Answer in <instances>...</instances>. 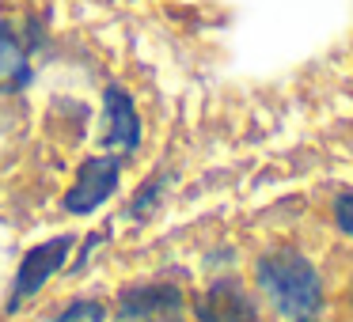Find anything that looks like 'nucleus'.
I'll list each match as a JSON object with an SVG mask.
<instances>
[{"mask_svg":"<svg viewBox=\"0 0 353 322\" xmlns=\"http://www.w3.org/2000/svg\"><path fill=\"white\" fill-rule=\"evenodd\" d=\"M259 296L281 322H323L327 314V284L315 261L296 246H274L254 261Z\"/></svg>","mask_w":353,"mask_h":322,"instance_id":"obj_1","label":"nucleus"},{"mask_svg":"<svg viewBox=\"0 0 353 322\" xmlns=\"http://www.w3.org/2000/svg\"><path fill=\"white\" fill-rule=\"evenodd\" d=\"M198 322H259V299L239 277H216L194 299Z\"/></svg>","mask_w":353,"mask_h":322,"instance_id":"obj_2","label":"nucleus"},{"mask_svg":"<svg viewBox=\"0 0 353 322\" xmlns=\"http://www.w3.org/2000/svg\"><path fill=\"white\" fill-rule=\"evenodd\" d=\"M118 178H122V160H114V155H92V160H84L69 186V193H65V208L72 216L95 213L118 190Z\"/></svg>","mask_w":353,"mask_h":322,"instance_id":"obj_3","label":"nucleus"},{"mask_svg":"<svg viewBox=\"0 0 353 322\" xmlns=\"http://www.w3.org/2000/svg\"><path fill=\"white\" fill-rule=\"evenodd\" d=\"M69 250H72V235H54V239H46V243L31 246V250L23 254V261H19L16 284H12V307L31 299L34 292H42V284L69 261Z\"/></svg>","mask_w":353,"mask_h":322,"instance_id":"obj_4","label":"nucleus"},{"mask_svg":"<svg viewBox=\"0 0 353 322\" xmlns=\"http://www.w3.org/2000/svg\"><path fill=\"white\" fill-rule=\"evenodd\" d=\"M183 311V292L175 284H141L118 296V322H160Z\"/></svg>","mask_w":353,"mask_h":322,"instance_id":"obj_5","label":"nucleus"},{"mask_svg":"<svg viewBox=\"0 0 353 322\" xmlns=\"http://www.w3.org/2000/svg\"><path fill=\"white\" fill-rule=\"evenodd\" d=\"M103 118H107V148L118 152H137L141 144V118H137V103L130 92H122L118 84L107 87L103 95Z\"/></svg>","mask_w":353,"mask_h":322,"instance_id":"obj_6","label":"nucleus"},{"mask_svg":"<svg viewBox=\"0 0 353 322\" xmlns=\"http://www.w3.org/2000/svg\"><path fill=\"white\" fill-rule=\"evenodd\" d=\"M31 80V61L19 42V34L8 23H0V92H19Z\"/></svg>","mask_w":353,"mask_h":322,"instance_id":"obj_7","label":"nucleus"},{"mask_svg":"<svg viewBox=\"0 0 353 322\" xmlns=\"http://www.w3.org/2000/svg\"><path fill=\"white\" fill-rule=\"evenodd\" d=\"M330 224H334V231L353 246V190H338L334 197H330Z\"/></svg>","mask_w":353,"mask_h":322,"instance_id":"obj_8","label":"nucleus"},{"mask_svg":"<svg viewBox=\"0 0 353 322\" xmlns=\"http://www.w3.org/2000/svg\"><path fill=\"white\" fill-rule=\"evenodd\" d=\"M103 319H107L103 303H92V299H77V303H72L69 311H61L54 322H103Z\"/></svg>","mask_w":353,"mask_h":322,"instance_id":"obj_9","label":"nucleus"},{"mask_svg":"<svg viewBox=\"0 0 353 322\" xmlns=\"http://www.w3.org/2000/svg\"><path fill=\"white\" fill-rule=\"evenodd\" d=\"M160 322H183V319H179V314H168V319H160Z\"/></svg>","mask_w":353,"mask_h":322,"instance_id":"obj_10","label":"nucleus"}]
</instances>
